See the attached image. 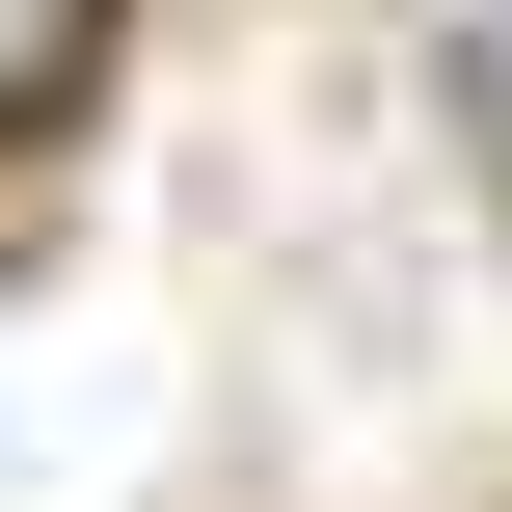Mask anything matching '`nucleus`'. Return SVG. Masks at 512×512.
<instances>
[{"label": "nucleus", "instance_id": "nucleus-2", "mask_svg": "<svg viewBox=\"0 0 512 512\" xmlns=\"http://www.w3.org/2000/svg\"><path fill=\"white\" fill-rule=\"evenodd\" d=\"M459 54H486V108H512V0H459Z\"/></svg>", "mask_w": 512, "mask_h": 512}, {"label": "nucleus", "instance_id": "nucleus-1", "mask_svg": "<svg viewBox=\"0 0 512 512\" xmlns=\"http://www.w3.org/2000/svg\"><path fill=\"white\" fill-rule=\"evenodd\" d=\"M81 27H108V0H0V108H54V81H81Z\"/></svg>", "mask_w": 512, "mask_h": 512}]
</instances>
